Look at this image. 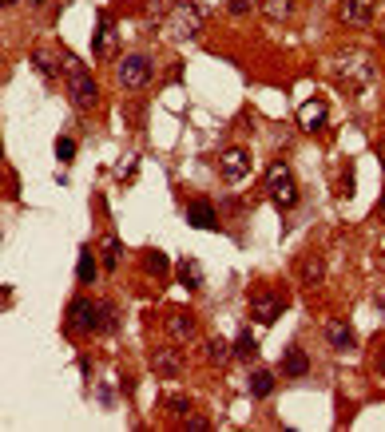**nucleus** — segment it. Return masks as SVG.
Instances as JSON below:
<instances>
[{
  "mask_svg": "<svg viewBox=\"0 0 385 432\" xmlns=\"http://www.w3.org/2000/svg\"><path fill=\"white\" fill-rule=\"evenodd\" d=\"M330 76H334L345 91H362V88L374 83V60L357 48H345L330 60Z\"/></svg>",
  "mask_w": 385,
  "mask_h": 432,
  "instance_id": "nucleus-1",
  "label": "nucleus"
},
{
  "mask_svg": "<svg viewBox=\"0 0 385 432\" xmlns=\"http://www.w3.org/2000/svg\"><path fill=\"white\" fill-rule=\"evenodd\" d=\"M159 28H163V36L175 40V44L195 40V36L203 32V8H199V4H187V0H183V4H171Z\"/></svg>",
  "mask_w": 385,
  "mask_h": 432,
  "instance_id": "nucleus-2",
  "label": "nucleus"
},
{
  "mask_svg": "<svg viewBox=\"0 0 385 432\" xmlns=\"http://www.w3.org/2000/svg\"><path fill=\"white\" fill-rule=\"evenodd\" d=\"M266 194H270V202L278 206V211H290V206L298 202V182H294V171H290V167H286L282 159L266 167Z\"/></svg>",
  "mask_w": 385,
  "mask_h": 432,
  "instance_id": "nucleus-3",
  "label": "nucleus"
},
{
  "mask_svg": "<svg viewBox=\"0 0 385 432\" xmlns=\"http://www.w3.org/2000/svg\"><path fill=\"white\" fill-rule=\"evenodd\" d=\"M64 64H68V100L76 103V107H91V103H96V95H100L96 80H91L88 71L76 64V56H64Z\"/></svg>",
  "mask_w": 385,
  "mask_h": 432,
  "instance_id": "nucleus-4",
  "label": "nucleus"
},
{
  "mask_svg": "<svg viewBox=\"0 0 385 432\" xmlns=\"http://www.w3.org/2000/svg\"><path fill=\"white\" fill-rule=\"evenodd\" d=\"M120 83L127 91L147 88V83H151V60H147V56H139V52L123 56V60H120Z\"/></svg>",
  "mask_w": 385,
  "mask_h": 432,
  "instance_id": "nucleus-5",
  "label": "nucleus"
},
{
  "mask_svg": "<svg viewBox=\"0 0 385 432\" xmlns=\"http://www.w3.org/2000/svg\"><path fill=\"white\" fill-rule=\"evenodd\" d=\"M68 329L71 333H96L100 329V302L76 298V302L68 305Z\"/></svg>",
  "mask_w": 385,
  "mask_h": 432,
  "instance_id": "nucleus-6",
  "label": "nucleus"
},
{
  "mask_svg": "<svg viewBox=\"0 0 385 432\" xmlns=\"http://www.w3.org/2000/svg\"><path fill=\"white\" fill-rule=\"evenodd\" d=\"M246 171H251V155H246L243 147H231V151L219 155V175H223L226 182L246 179Z\"/></svg>",
  "mask_w": 385,
  "mask_h": 432,
  "instance_id": "nucleus-7",
  "label": "nucleus"
},
{
  "mask_svg": "<svg viewBox=\"0 0 385 432\" xmlns=\"http://www.w3.org/2000/svg\"><path fill=\"white\" fill-rule=\"evenodd\" d=\"M338 21L350 24V28H365L374 21V0H342L338 4Z\"/></svg>",
  "mask_w": 385,
  "mask_h": 432,
  "instance_id": "nucleus-8",
  "label": "nucleus"
},
{
  "mask_svg": "<svg viewBox=\"0 0 385 432\" xmlns=\"http://www.w3.org/2000/svg\"><path fill=\"white\" fill-rule=\"evenodd\" d=\"M251 317L258 325L278 322V317H282V298H278V293H254L251 298Z\"/></svg>",
  "mask_w": 385,
  "mask_h": 432,
  "instance_id": "nucleus-9",
  "label": "nucleus"
},
{
  "mask_svg": "<svg viewBox=\"0 0 385 432\" xmlns=\"http://www.w3.org/2000/svg\"><path fill=\"white\" fill-rule=\"evenodd\" d=\"M294 115H298V127L302 131H322L326 119H330V107H326V100H306Z\"/></svg>",
  "mask_w": 385,
  "mask_h": 432,
  "instance_id": "nucleus-10",
  "label": "nucleus"
},
{
  "mask_svg": "<svg viewBox=\"0 0 385 432\" xmlns=\"http://www.w3.org/2000/svg\"><path fill=\"white\" fill-rule=\"evenodd\" d=\"M151 369H155V377H163V381H175V377L183 373L179 349H155L151 353Z\"/></svg>",
  "mask_w": 385,
  "mask_h": 432,
  "instance_id": "nucleus-11",
  "label": "nucleus"
},
{
  "mask_svg": "<svg viewBox=\"0 0 385 432\" xmlns=\"http://www.w3.org/2000/svg\"><path fill=\"white\" fill-rule=\"evenodd\" d=\"M91 52H96L100 60H112V52H115V24L108 21V16H100V21H96V36H91Z\"/></svg>",
  "mask_w": 385,
  "mask_h": 432,
  "instance_id": "nucleus-12",
  "label": "nucleus"
},
{
  "mask_svg": "<svg viewBox=\"0 0 385 432\" xmlns=\"http://www.w3.org/2000/svg\"><path fill=\"white\" fill-rule=\"evenodd\" d=\"M187 222L199 226V230H219V214H214V206L207 199H199V202L187 206Z\"/></svg>",
  "mask_w": 385,
  "mask_h": 432,
  "instance_id": "nucleus-13",
  "label": "nucleus"
},
{
  "mask_svg": "<svg viewBox=\"0 0 385 432\" xmlns=\"http://www.w3.org/2000/svg\"><path fill=\"white\" fill-rule=\"evenodd\" d=\"M322 333H326V341L334 345V349H342V353L354 349V333H350L345 322H322Z\"/></svg>",
  "mask_w": 385,
  "mask_h": 432,
  "instance_id": "nucleus-14",
  "label": "nucleus"
},
{
  "mask_svg": "<svg viewBox=\"0 0 385 432\" xmlns=\"http://www.w3.org/2000/svg\"><path fill=\"white\" fill-rule=\"evenodd\" d=\"M167 333H171L175 341H191V337H195L191 313H167Z\"/></svg>",
  "mask_w": 385,
  "mask_h": 432,
  "instance_id": "nucleus-15",
  "label": "nucleus"
},
{
  "mask_svg": "<svg viewBox=\"0 0 385 432\" xmlns=\"http://www.w3.org/2000/svg\"><path fill=\"white\" fill-rule=\"evenodd\" d=\"M175 274H179V281L187 286V290H199V286H203V266H199L195 258H183L179 266H175Z\"/></svg>",
  "mask_w": 385,
  "mask_h": 432,
  "instance_id": "nucleus-16",
  "label": "nucleus"
},
{
  "mask_svg": "<svg viewBox=\"0 0 385 432\" xmlns=\"http://www.w3.org/2000/svg\"><path fill=\"white\" fill-rule=\"evenodd\" d=\"M282 373H286V377H306V373H310V357H306L302 349H286Z\"/></svg>",
  "mask_w": 385,
  "mask_h": 432,
  "instance_id": "nucleus-17",
  "label": "nucleus"
},
{
  "mask_svg": "<svg viewBox=\"0 0 385 432\" xmlns=\"http://www.w3.org/2000/svg\"><path fill=\"white\" fill-rule=\"evenodd\" d=\"M100 258H103V270H115V266H120V238H115V230H108L100 238Z\"/></svg>",
  "mask_w": 385,
  "mask_h": 432,
  "instance_id": "nucleus-18",
  "label": "nucleus"
},
{
  "mask_svg": "<svg viewBox=\"0 0 385 432\" xmlns=\"http://www.w3.org/2000/svg\"><path fill=\"white\" fill-rule=\"evenodd\" d=\"M263 12L270 16V21H294L298 0H263Z\"/></svg>",
  "mask_w": 385,
  "mask_h": 432,
  "instance_id": "nucleus-19",
  "label": "nucleus"
},
{
  "mask_svg": "<svg viewBox=\"0 0 385 432\" xmlns=\"http://www.w3.org/2000/svg\"><path fill=\"white\" fill-rule=\"evenodd\" d=\"M274 392V373L270 369H254L251 373V397H270Z\"/></svg>",
  "mask_w": 385,
  "mask_h": 432,
  "instance_id": "nucleus-20",
  "label": "nucleus"
},
{
  "mask_svg": "<svg viewBox=\"0 0 385 432\" xmlns=\"http://www.w3.org/2000/svg\"><path fill=\"white\" fill-rule=\"evenodd\" d=\"M207 361H211V365H226V361H231V345H226L223 337H211V341H207Z\"/></svg>",
  "mask_w": 385,
  "mask_h": 432,
  "instance_id": "nucleus-21",
  "label": "nucleus"
},
{
  "mask_svg": "<svg viewBox=\"0 0 385 432\" xmlns=\"http://www.w3.org/2000/svg\"><path fill=\"white\" fill-rule=\"evenodd\" d=\"M159 409L171 412V416H187V412H191V401H187V397H167V392H163Z\"/></svg>",
  "mask_w": 385,
  "mask_h": 432,
  "instance_id": "nucleus-22",
  "label": "nucleus"
},
{
  "mask_svg": "<svg viewBox=\"0 0 385 432\" xmlns=\"http://www.w3.org/2000/svg\"><path fill=\"white\" fill-rule=\"evenodd\" d=\"M32 68L40 71L44 80H52V76H56V56H52V52H36V56H32Z\"/></svg>",
  "mask_w": 385,
  "mask_h": 432,
  "instance_id": "nucleus-23",
  "label": "nucleus"
},
{
  "mask_svg": "<svg viewBox=\"0 0 385 432\" xmlns=\"http://www.w3.org/2000/svg\"><path fill=\"white\" fill-rule=\"evenodd\" d=\"M254 353H258V345H254V333H239V341H234V357H243V361H251Z\"/></svg>",
  "mask_w": 385,
  "mask_h": 432,
  "instance_id": "nucleus-24",
  "label": "nucleus"
},
{
  "mask_svg": "<svg viewBox=\"0 0 385 432\" xmlns=\"http://www.w3.org/2000/svg\"><path fill=\"white\" fill-rule=\"evenodd\" d=\"M143 266H147L155 278H163V274H167V258H163L159 250H147V254H143Z\"/></svg>",
  "mask_w": 385,
  "mask_h": 432,
  "instance_id": "nucleus-25",
  "label": "nucleus"
},
{
  "mask_svg": "<svg viewBox=\"0 0 385 432\" xmlns=\"http://www.w3.org/2000/svg\"><path fill=\"white\" fill-rule=\"evenodd\" d=\"M80 281H96V254L80 250Z\"/></svg>",
  "mask_w": 385,
  "mask_h": 432,
  "instance_id": "nucleus-26",
  "label": "nucleus"
},
{
  "mask_svg": "<svg viewBox=\"0 0 385 432\" xmlns=\"http://www.w3.org/2000/svg\"><path fill=\"white\" fill-rule=\"evenodd\" d=\"M302 278H306V286H314V281L322 278V262L310 258V262H306V270H302Z\"/></svg>",
  "mask_w": 385,
  "mask_h": 432,
  "instance_id": "nucleus-27",
  "label": "nucleus"
},
{
  "mask_svg": "<svg viewBox=\"0 0 385 432\" xmlns=\"http://www.w3.org/2000/svg\"><path fill=\"white\" fill-rule=\"evenodd\" d=\"M100 329H115V310L108 302H100Z\"/></svg>",
  "mask_w": 385,
  "mask_h": 432,
  "instance_id": "nucleus-28",
  "label": "nucleus"
},
{
  "mask_svg": "<svg viewBox=\"0 0 385 432\" xmlns=\"http://www.w3.org/2000/svg\"><path fill=\"white\" fill-rule=\"evenodd\" d=\"M135 171H139V155H127V159H123V167H120V179L127 182Z\"/></svg>",
  "mask_w": 385,
  "mask_h": 432,
  "instance_id": "nucleus-29",
  "label": "nucleus"
},
{
  "mask_svg": "<svg viewBox=\"0 0 385 432\" xmlns=\"http://www.w3.org/2000/svg\"><path fill=\"white\" fill-rule=\"evenodd\" d=\"M56 155H60V163H71V155H76V143H71V139H56Z\"/></svg>",
  "mask_w": 385,
  "mask_h": 432,
  "instance_id": "nucleus-30",
  "label": "nucleus"
},
{
  "mask_svg": "<svg viewBox=\"0 0 385 432\" xmlns=\"http://www.w3.org/2000/svg\"><path fill=\"white\" fill-rule=\"evenodd\" d=\"M226 12H234V16H246V12H251V0H226Z\"/></svg>",
  "mask_w": 385,
  "mask_h": 432,
  "instance_id": "nucleus-31",
  "label": "nucleus"
},
{
  "mask_svg": "<svg viewBox=\"0 0 385 432\" xmlns=\"http://www.w3.org/2000/svg\"><path fill=\"white\" fill-rule=\"evenodd\" d=\"M183 428H187V432H199V428H207V421H203V416H191V421L183 424Z\"/></svg>",
  "mask_w": 385,
  "mask_h": 432,
  "instance_id": "nucleus-32",
  "label": "nucleus"
},
{
  "mask_svg": "<svg viewBox=\"0 0 385 432\" xmlns=\"http://www.w3.org/2000/svg\"><path fill=\"white\" fill-rule=\"evenodd\" d=\"M377 369H381V373H385V349H381V353H377Z\"/></svg>",
  "mask_w": 385,
  "mask_h": 432,
  "instance_id": "nucleus-33",
  "label": "nucleus"
},
{
  "mask_svg": "<svg viewBox=\"0 0 385 432\" xmlns=\"http://www.w3.org/2000/svg\"><path fill=\"white\" fill-rule=\"evenodd\" d=\"M377 305H381V310H385V293H377Z\"/></svg>",
  "mask_w": 385,
  "mask_h": 432,
  "instance_id": "nucleus-34",
  "label": "nucleus"
},
{
  "mask_svg": "<svg viewBox=\"0 0 385 432\" xmlns=\"http://www.w3.org/2000/svg\"><path fill=\"white\" fill-rule=\"evenodd\" d=\"M0 4H4V8H8V4H16V0H0Z\"/></svg>",
  "mask_w": 385,
  "mask_h": 432,
  "instance_id": "nucleus-35",
  "label": "nucleus"
},
{
  "mask_svg": "<svg viewBox=\"0 0 385 432\" xmlns=\"http://www.w3.org/2000/svg\"><path fill=\"white\" fill-rule=\"evenodd\" d=\"M381 218H385V202H381Z\"/></svg>",
  "mask_w": 385,
  "mask_h": 432,
  "instance_id": "nucleus-36",
  "label": "nucleus"
},
{
  "mask_svg": "<svg viewBox=\"0 0 385 432\" xmlns=\"http://www.w3.org/2000/svg\"><path fill=\"white\" fill-rule=\"evenodd\" d=\"M32 4H44V0H32Z\"/></svg>",
  "mask_w": 385,
  "mask_h": 432,
  "instance_id": "nucleus-37",
  "label": "nucleus"
}]
</instances>
